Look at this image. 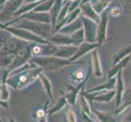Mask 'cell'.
<instances>
[{
	"mask_svg": "<svg viewBox=\"0 0 131 122\" xmlns=\"http://www.w3.org/2000/svg\"><path fill=\"white\" fill-rule=\"evenodd\" d=\"M31 63L46 70H57L65 66L70 65L73 63L67 59L60 58L56 56H34L31 59Z\"/></svg>",
	"mask_w": 131,
	"mask_h": 122,
	"instance_id": "cell-1",
	"label": "cell"
},
{
	"mask_svg": "<svg viewBox=\"0 0 131 122\" xmlns=\"http://www.w3.org/2000/svg\"><path fill=\"white\" fill-rule=\"evenodd\" d=\"M18 19H22L21 21L19 20L20 22L16 25V27H18V28L25 29L35 34L36 35L46 39H48L51 37V35L53 34V28L51 24L40 23V22L27 20L25 18H18Z\"/></svg>",
	"mask_w": 131,
	"mask_h": 122,
	"instance_id": "cell-2",
	"label": "cell"
},
{
	"mask_svg": "<svg viewBox=\"0 0 131 122\" xmlns=\"http://www.w3.org/2000/svg\"><path fill=\"white\" fill-rule=\"evenodd\" d=\"M0 28H3V29L7 30L8 33L13 34L20 40L29 41V42H31L42 44V45L50 43V42L47 39L36 35L35 34L30 32V31L27 30L25 29L18 28V27H16V26L15 27H9V26L3 25H0Z\"/></svg>",
	"mask_w": 131,
	"mask_h": 122,
	"instance_id": "cell-3",
	"label": "cell"
},
{
	"mask_svg": "<svg viewBox=\"0 0 131 122\" xmlns=\"http://www.w3.org/2000/svg\"><path fill=\"white\" fill-rule=\"evenodd\" d=\"M83 22V29L85 32V41L89 42H97L98 23L83 15L81 16Z\"/></svg>",
	"mask_w": 131,
	"mask_h": 122,
	"instance_id": "cell-4",
	"label": "cell"
},
{
	"mask_svg": "<svg viewBox=\"0 0 131 122\" xmlns=\"http://www.w3.org/2000/svg\"><path fill=\"white\" fill-rule=\"evenodd\" d=\"M108 25V9L107 8L100 14V20L98 23L97 42L99 47H101L107 40V32Z\"/></svg>",
	"mask_w": 131,
	"mask_h": 122,
	"instance_id": "cell-5",
	"label": "cell"
},
{
	"mask_svg": "<svg viewBox=\"0 0 131 122\" xmlns=\"http://www.w3.org/2000/svg\"><path fill=\"white\" fill-rule=\"evenodd\" d=\"M90 71H91V69H90L89 73L86 75V76L85 77V79L82 81V82L79 83L78 85H77V86H73V85L65 84L67 90H68V93L65 94L64 95L66 96L67 100H68V102H69V104L73 105V106L76 104L77 99H78V93H80L81 90L85 88V83H86V81H87L89 76H90Z\"/></svg>",
	"mask_w": 131,
	"mask_h": 122,
	"instance_id": "cell-6",
	"label": "cell"
},
{
	"mask_svg": "<svg viewBox=\"0 0 131 122\" xmlns=\"http://www.w3.org/2000/svg\"><path fill=\"white\" fill-rule=\"evenodd\" d=\"M98 47H99L98 42L92 43V42H86V41H85V42H83L82 44L79 45L76 53L69 59V61L73 63L76 60H79L80 58H82L83 56L86 55L87 53L93 51L94 49L98 48Z\"/></svg>",
	"mask_w": 131,
	"mask_h": 122,
	"instance_id": "cell-7",
	"label": "cell"
},
{
	"mask_svg": "<svg viewBox=\"0 0 131 122\" xmlns=\"http://www.w3.org/2000/svg\"><path fill=\"white\" fill-rule=\"evenodd\" d=\"M19 18H25V19L36 22H40V23L51 24V15H50V12H39L31 11L20 16V17Z\"/></svg>",
	"mask_w": 131,
	"mask_h": 122,
	"instance_id": "cell-8",
	"label": "cell"
},
{
	"mask_svg": "<svg viewBox=\"0 0 131 122\" xmlns=\"http://www.w3.org/2000/svg\"><path fill=\"white\" fill-rule=\"evenodd\" d=\"M79 7L82 9V14L83 16L99 23L100 20V16H99L100 15H99L94 10L91 3H90V0H82Z\"/></svg>",
	"mask_w": 131,
	"mask_h": 122,
	"instance_id": "cell-9",
	"label": "cell"
},
{
	"mask_svg": "<svg viewBox=\"0 0 131 122\" xmlns=\"http://www.w3.org/2000/svg\"><path fill=\"white\" fill-rule=\"evenodd\" d=\"M86 96L91 97L94 101L98 103H109L116 97V90H109L108 91L103 93V91L94 93H85Z\"/></svg>",
	"mask_w": 131,
	"mask_h": 122,
	"instance_id": "cell-10",
	"label": "cell"
},
{
	"mask_svg": "<svg viewBox=\"0 0 131 122\" xmlns=\"http://www.w3.org/2000/svg\"><path fill=\"white\" fill-rule=\"evenodd\" d=\"M47 40L50 42L56 44L57 46H69V45L75 46L74 40L71 37V35L60 32L54 34V35L51 36Z\"/></svg>",
	"mask_w": 131,
	"mask_h": 122,
	"instance_id": "cell-11",
	"label": "cell"
},
{
	"mask_svg": "<svg viewBox=\"0 0 131 122\" xmlns=\"http://www.w3.org/2000/svg\"><path fill=\"white\" fill-rule=\"evenodd\" d=\"M123 69L120 70L116 74V107L122 103L123 96L125 94V82L123 80Z\"/></svg>",
	"mask_w": 131,
	"mask_h": 122,
	"instance_id": "cell-12",
	"label": "cell"
},
{
	"mask_svg": "<svg viewBox=\"0 0 131 122\" xmlns=\"http://www.w3.org/2000/svg\"><path fill=\"white\" fill-rule=\"evenodd\" d=\"M24 0H7L5 7L3 8V12L0 14V20L6 19L7 16H12L15 13L21 6Z\"/></svg>",
	"mask_w": 131,
	"mask_h": 122,
	"instance_id": "cell-13",
	"label": "cell"
},
{
	"mask_svg": "<svg viewBox=\"0 0 131 122\" xmlns=\"http://www.w3.org/2000/svg\"><path fill=\"white\" fill-rule=\"evenodd\" d=\"M90 56H91V65L94 76H96V77H101L103 76V73L100 64V60H99L98 49L95 48L90 51Z\"/></svg>",
	"mask_w": 131,
	"mask_h": 122,
	"instance_id": "cell-14",
	"label": "cell"
},
{
	"mask_svg": "<svg viewBox=\"0 0 131 122\" xmlns=\"http://www.w3.org/2000/svg\"><path fill=\"white\" fill-rule=\"evenodd\" d=\"M82 28H83V22H82V18L80 16L74 21L71 22L69 24L65 25L60 31H59V32L62 33V34L71 35L72 34H73L74 32H76V31H78V29H82Z\"/></svg>",
	"mask_w": 131,
	"mask_h": 122,
	"instance_id": "cell-15",
	"label": "cell"
},
{
	"mask_svg": "<svg viewBox=\"0 0 131 122\" xmlns=\"http://www.w3.org/2000/svg\"><path fill=\"white\" fill-rule=\"evenodd\" d=\"M78 47L74 46V45H69V46H59V50L55 54L56 56L67 59H69L76 53Z\"/></svg>",
	"mask_w": 131,
	"mask_h": 122,
	"instance_id": "cell-16",
	"label": "cell"
},
{
	"mask_svg": "<svg viewBox=\"0 0 131 122\" xmlns=\"http://www.w3.org/2000/svg\"><path fill=\"white\" fill-rule=\"evenodd\" d=\"M116 76H113V77H112V78H108V80L105 83L97 85V86L87 90V91L85 93H94V92L105 91V90H113L116 87Z\"/></svg>",
	"mask_w": 131,
	"mask_h": 122,
	"instance_id": "cell-17",
	"label": "cell"
},
{
	"mask_svg": "<svg viewBox=\"0 0 131 122\" xmlns=\"http://www.w3.org/2000/svg\"><path fill=\"white\" fill-rule=\"evenodd\" d=\"M64 0H56L55 3H54L53 7H51V11H50V15H51V26L53 29H55V27L57 24V20L59 15H60V10L64 5Z\"/></svg>",
	"mask_w": 131,
	"mask_h": 122,
	"instance_id": "cell-18",
	"label": "cell"
},
{
	"mask_svg": "<svg viewBox=\"0 0 131 122\" xmlns=\"http://www.w3.org/2000/svg\"><path fill=\"white\" fill-rule=\"evenodd\" d=\"M130 60H131V53L125 58H124L123 60H121L119 63H117L116 65L112 66V69L108 72L107 78H112V77H113V76H116L117 73H118L120 70L123 69L124 68H125L128 65Z\"/></svg>",
	"mask_w": 131,
	"mask_h": 122,
	"instance_id": "cell-19",
	"label": "cell"
},
{
	"mask_svg": "<svg viewBox=\"0 0 131 122\" xmlns=\"http://www.w3.org/2000/svg\"><path fill=\"white\" fill-rule=\"evenodd\" d=\"M131 53V45L124 47L120 49L118 51H116L114 56H112V66L116 65L117 63H119L121 60H123L127 56Z\"/></svg>",
	"mask_w": 131,
	"mask_h": 122,
	"instance_id": "cell-20",
	"label": "cell"
},
{
	"mask_svg": "<svg viewBox=\"0 0 131 122\" xmlns=\"http://www.w3.org/2000/svg\"><path fill=\"white\" fill-rule=\"evenodd\" d=\"M44 0H39V1H37V2H32V3H27L26 4L23 6H20V7L18 9V10L15 12L13 13L12 16H22L25 14L27 12H29L31 11H33L34 9L38 6L40 3H42Z\"/></svg>",
	"mask_w": 131,
	"mask_h": 122,
	"instance_id": "cell-21",
	"label": "cell"
},
{
	"mask_svg": "<svg viewBox=\"0 0 131 122\" xmlns=\"http://www.w3.org/2000/svg\"><path fill=\"white\" fill-rule=\"evenodd\" d=\"M38 77L41 81V82L43 85V88L45 90V91L47 92L48 97L50 98L51 100L53 99V94H52V85L50 80L48 79L47 76H46L44 75V73H42V72H40V73L38 75Z\"/></svg>",
	"mask_w": 131,
	"mask_h": 122,
	"instance_id": "cell-22",
	"label": "cell"
},
{
	"mask_svg": "<svg viewBox=\"0 0 131 122\" xmlns=\"http://www.w3.org/2000/svg\"><path fill=\"white\" fill-rule=\"evenodd\" d=\"M90 3L96 12L99 15H100L109 6L111 0H90Z\"/></svg>",
	"mask_w": 131,
	"mask_h": 122,
	"instance_id": "cell-23",
	"label": "cell"
},
{
	"mask_svg": "<svg viewBox=\"0 0 131 122\" xmlns=\"http://www.w3.org/2000/svg\"><path fill=\"white\" fill-rule=\"evenodd\" d=\"M84 89L81 90V106H82V114H85L88 116L89 117L91 118L92 116V110L91 107L89 104V103L86 99V97L84 94Z\"/></svg>",
	"mask_w": 131,
	"mask_h": 122,
	"instance_id": "cell-24",
	"label": "cell"
},
{
	"mask_svg": "<svg viewBox=\"0 0 131 122\" xmlns=\"http://www.w3.org/2000/svg\"><path fill=\"white\" fill-rule=\"evenodd\" d=\"M59 50V46L50 42L48 44H45L44 47H41V51L39 56H55V54Z\"/></svg>",
	"mask_w": 131,
	"mask_h": 122,
	"instance_id": "cell-25",
	"label": "cell"
},
{
	"mask_svg": "<svg viewBox=\"0 0 131 122\" xmlns=\"http://www.w3.org/2000/svg\"><path fill=\"white\" fill-rule=\"evenodd\" d=\"M91 110L94 113V115L96 116V118L98 119L99 121H102V122H114V121H116V120L113 118V116L107 112L99 111L97 109H94V107H91Z\"/></svg>",
	"mask_w": 131,
	"mask_h": 122,
	"instance_id": "cell-26",
	"label": "cell"
},
{
	"mask_svg": "<svg viewBox=\"0 0 131 122\" xmlns=\"http://www.w3.org/2000/svg\"><path fill=\"white\" fill-rule=\"evenodd\" d=\"M56 0H44L38 6L36 7L33 11L39 12H49L53 7Z\"/></svg>",
	"mask_w": 131,
	"mask_h": 122,
	"instance_id": "cell-27",
	"label": "cell"
},
{
	"mask_svg": "<svg viewBox=\"0 0 131 122\" xmlns=\"http://www.w3.org/2000/svg\"><path fill=\"white\" fill-rule=\"evenodd\" d=\"M68 103L69 102H68V100H67V98L64 94V95L60 98V100L56 103V105L54 106L51 110L48 111V116H51L53 114L56 113V112H60L63 107H65V106L67 105Z\"/></svg>",
	"mask_w": 131,
	"mask_h": 122,
	"instance_id": "cell-28",
	"label": "cell"
},
{
	"mask_svg": "<svg viewBox=\"0 0 131 122\" xmlns=\"http://www.w3.org/2000/svg\"><path fill=\"white\" fill-rule=\"evenodd\" d=\"M71 37L73 38L75 42V46L78 47L80 44H82L83 42L85 41V32L84 29L82 28L78 29V31H76L73 34H71Z\"/></svg>",
	"mask_w": 131,
	"mask_h": 122,
	"instance_id": "cell-29",
	"label": "cell"
},
{
	"mask_svg": "<svg viewBox=\"0 0 131 122\" xmlns=\"http://www.w3.org/2000/svg\"><path fill=\"white\" fill-rule=\"evenodd\" d=\"M130 106H131V97H129L128 98H125V99H123V101L121 103V105L119 107H117L116 109L115 110V114L116 115L121 114Z\"/></svg>",
	"mask_w": 131,
	"mask_h": 122,
	"instance_id": "cell-30",
	"label": "cell"
},
{
	"mask_svg": "<svg viewBox=\"0 0 131 122\" xmlns=\"http://www.w3.org/2000/svg\"><path fill=\"white\" fill-rule=\"evenodd\" d=\"M65 110H66V117L67 120L69 122H76V116L75 114L71 107V104H69V103H67V105L65 106Z\"/></svg>",
	"mask_w": 131,
	"mask_h": 122,
	"instance_id": "cell-31",
	"label": "cell"
},
{
	"mask_svg": "<svg viewBox=\"0 0 131 122\" xmlns=\"http://www.w3.org/2000/svg\"><path fill=\"white\" fill-rule=\"evenodd\" d=\"M9 95H10V94H9V91H8V90H7V85H6V81H3V84H2L1 96H0V98H1L2 100L6 101V100H8Z\"/></svg>",
	"mask_w": 131,
	"mask_h": 122,
	"instance_id": "cell-32",
	"label": "cell"
},
{
	"mask_svg": "<svg viewBox=\"0 0 131 122\" xmlns=\"http://www.w3.org/2000/svg\"><path fill=\"white\" fill-rule=\"evenodd\" d=\"M81 2H82V0H73V1H71L69 8V13L73 12V10H75V9H77L78 7H79Z\"/></svg>",
	"mask_w": 131,
	"mask_h": 122,
	"instance_id": "cell-33",
	"label": "cell"
},
{
	"mask_svg": "<svg viewBox=\"0 0 131 122\" xmlns=\"http://www.w3.org/2000/svg\"><path fill=\"white\" fill-rule=\"evenodd\" d=\"M121 9L120 7H112L111 10H110V13L112 16H118L121 14Z\"/></svg>",
	"mask_w": 131,
	"mask_h": 122,
	"instance_id": "cell-34",
	"label": "cell"
},
{
	"mask_svg": "<svg viewBox=\"0 0 131 122\" xmlns=\"http://www.w3.org/2000/svg\"><path fill=\"white\" fill-rule=\"evenodd\" d=\"M130 109L129 111V112H127V114H126L124 118H123V121H128V122H131V106L129 107Z\"/></svg>",
	"mask_w": 131,
	"mask_h": 122,
	"instance_id": "cell-35",
	"label": "cell"
},
{
	"mask_svg": "<svg viewBox=\"0 0 131 122\" xmlns=\"http://www.w3.org/2000/svg\"><path fill=\"white\" fill-rule=\"evenodd\" d=\"M131 97V85H130V87L129 88V90L126 91L125 94H124V96H123V99H125V98H128ZM123 101V100H122Z\"/></svg>",
	"mask_w": 131,
	"mask_h": 122,
	"instance_id": "cell-36",
	"label": "cell"
},
{
	"mask_svg": "<svg viewBox=\"0 0 131 122\" xmlns=\"http://www.w3.org/2000/svg\"><path fill=\"white\" fill-rule=\"evenodd\" d=\"M0 106H3V107H5L6 109H7V103L2 100V99H0Z\"/></svg>",
	"mask_w": 131,
	"mask_h": 122,
	"instance_id": "cell-37",
	"label": "cell"
},
{
	"mask_svg": "<svg viewBox=\"0 0 131 122\" xmlns=\"http://www.w3.org/2000/svg\"><path fill=\"white\" fill-rule=\"evenodd\" d=\"M45 114H46V112H45L44 111H42V110H40V111L38 112V116L40 117V118H41V117H42Z\"/></svg>",
	"mask_w": 131,
	"mask_h": 122,
	"instance_id": "cell-38",
	"label": "cell"
},
{
	"mask_svg": "<svg viewBox=\"0 0 131 122\" xmlns=\"http://www.w3.org/2000/svg\"><path fill=\"white\" fill-rule=\"evenodd\" d=\"M39 1V0H26L27 3H32V2H37Z\"/></svg>",
	"mask_w": 131,
	"mask_h": 122,
	"instance_id": "cell-39",
	"label": "cell"
},
{
	"mask_svg": "<svg viewBox=\"0 0 131 122\" xmlns=\"http://www.w3.org/2000/svg\"><path fill=\"white\" fill-rule=\"evenodd\" d=\"M7 1V0H0V6L2 5V4H3L4 3H6Z\"/></svg>",
	"mask_w": 131,
	"mask_h": 122,
	"instance_id": "cell-40",
	"label": "cell"
},
{
	"mask_svg": "<svg viewBox=\"0 0 131 122\" xmlns=\"http://www.w3.org/2000/svg\"><path fill=\"white\" fill-rule=\"evenodd\" d=\"M2 10V6H0V11Z\"/></svg>",
	"mask_w": 131,
	"mask_h": 122,
	"instance_id": "cell-41",
	"label": "cell"
},
{
	"mask_svg": "<svg viewBox=\"0 0 131 122\" xmlns=\"http://www.w3.org/2000/svg\"><path fill=\"white\" fill-rule=\"evenodd\" d=\"M1 88H2V86H0V92H1Z\"/></svg>",
	"mask_w": 131,
	"mask_h": 122,
	"instance_id": "cell-42",
	"label": "cell"
}]
</instances>
